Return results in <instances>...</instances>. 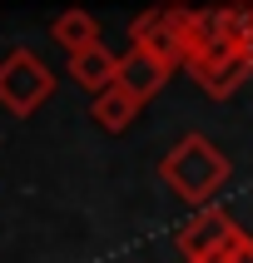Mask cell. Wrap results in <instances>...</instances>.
Segmentation results:
<instances>
[{"instance_id": "obj_5", "label": "cell", "mask_w": 253, "mask_h": 263, "mask_svg": "<svg viewBox=\"0 0 253 263\" xmlns=\"http://www.w3.org/2000/svg\"><path fill=\"white\" fill-rule=\"evenodd\" d=\"M238 234H243V229H238L233 214H223L219 204H213V209H199V214L179 229V253H184V263H204L208 253L228 249Z\"/></svg>"}, {"instance_id": "obj_4", "label": "cell", "mask_w": 253, "mask_h": 263, "mask_svg": "<svg viewBox=\"0 0 253 263\" xmlns=\"http://www.w3.org/2000/svg\"><path fill=\"white\" fill-rule=\"evenodd\" d=\"M184 70L199 80V89H204L208 100H228V95H238L253 80V50L238 45V40H219L213 50L193 55Z\"/></svg>"}, {"instance_id": "obj_8", "label": "cell", "mask_w": 253, "mask_h": 263, "mask_svg": "<svg viewBox=\"0 0 253 263\" xmlns=\"http://www.w3.org/2000/svg\"><path fill=\"white\" fill-rule=\"evenodd\" d=\"M50 40H55L65 55H80L89 45H100V20L89 10H80V5H70V10H60L55 20H50Z\"/></svg>"}, {"instance_id": "obj_2", "label": "cell", "mask_w": 253, "mask_h": 263, "mask_svg": "<svg viewBox=\"0 0 253 263\" xmlns=\"http://www.w3.org/2000/svg\"><path fill=\"white\" fill-rule=\"evenodd\" d=\"M50 95H55V74L35 50H10L0 60V109H10L15 119H30Z\"/></svg>"}, {"instance_id": "obj_10", "label": "cell", "mask_w": 253, "mask_h": 263, "mask_svg": "<svg viewBox=\"0 0 253 263\" xmlns=\"http://www.w3.org/2000/svg\"><path fill=\"white\" fill-rule=\"evenodd\" d=\"M228 10H233V15H228L233 35H238V40H243V45L253 50V5H228Z\"/></svg>"}, {"instance_id": "obj_9", "label": "cell", "mask_w": 253, "mask_h": 263, "mask_svg": "<svg viewBox=\"0 0 253 263\" xmlns=\"http://www.w3.org/2000/svg\"><path fill=\"white\" fill-rule=\"evenodd\" d=\"M139 109H144V100H134V95H129L124 85H109L104 95H94V100H89V115H94V124H100L104 134L129 129Z\"/></svg>"}, {"instance_id": "obj_1", "label": "cell", "mask_w": 253, "mask_h": 263, "mask_svg": "<svg viewBox=\"0 0 253 263\" xmlns=\"http://www.w3.org/2000/svg\"><path fill=\"white\" fill-rule=\"evenodd\" d=\"M159 179L169 184V194L184 199L189 209H213L219 189L233 179V164L219 154V144H213L208 134H184L159 159Z\"/></svg>"}, {"instance_id": "obj_3", "label": "cell", "mask_w": 253, "mask_h": 263, "mask_svg": "<svg viewBox=\"0 0 253 263\" xmlns=\"http://www.w3.org/2000/svg\"><path fill=\"white\" fill-rule=\"evenodd\" d=\"M129 50L164 60L169 70L189 65V45H184V20H179V10L169 5V0L149 5V10H139V15L129 20Z\"/></svg>"}, {"instance_id": "obj_7", "label": "cell", "mask_w": 253, "mask_h": 263, "mask_svg": "<svg viewBox=\"0 0 253 263\" xmlns=\"http://www.w3.org/2000/svg\"><path fill=\"white\" fill-rule=\"evenodd\" d=\"M70 74L89 95H104L109 85H119V55L100 40V45H89V50H80V55H70Z\"/></svg>"}, {"instance_id": "obj_6", "label": "cell", "mask_w": 253, "mask_h": 263, "mask_svg": "<svg viewBox=\"0 0 253 263\" xmlns=\"http://www.w3.org/2000/svg\"><path fill=\"white\" fill-rule=\"evenodd\" d=\"M169 65H164V60H154V55H139V50H124V55H119V85L129 89L134 100H154V95H159L164 85H169Z\"/></svg>"}]
</instances>
